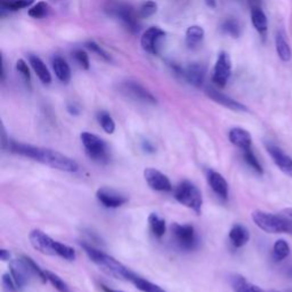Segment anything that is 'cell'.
<instances>
[{"label": "cell", "mask_w": 292, "mask_h": 292, "mask_svg": "<svg viewBox=\"0 0 292 292\" xmlns=\"http://www.w3.org/2000/svg\"><path fill=\"white\" fill-rule=\"evenodd\" d=\"M7 151L12 153L22 155V157L32 159L37 162L45 164V166H48L60 171L77 172L79 169V164L75 160L51 149L40 148V146L17 143L14 142V140H11Z\"/></svg>", "instance_id": "obj_1"}, {"label": "cell", "mask_w": 292, "mask_h": 292, "mask_svg": "<svg viewBox=\"0 0 292 292\" xmlns=\"http://www.w3.org/2000/svg\"><path fill=\"white\" fill-rule=\"evenodd\" d=\"M84 252L87 253L89 259L100 268L102 272H104L106 275L114 277L116 280H124L130 282L136 273L126 267L124 264H121L119 260H116L114 257H112L107 253L98 250L95 247L91 246L87 243H81Z\"/></svg>", "instance_id": "obj_2"}, {"label": "cell", "mask_w": 292, "mask_h": 292, "mask_svg": "<svg viewBox=\"0 0 292 292\" xmlns=\"http://www.w3.org/2000/svg\"><path fill=\"white\" fill-rule=\"evenodd\" d=\"M252 220L257 227L270 234H290L292 235V221L284 216L265 213L261 210L253 211Z\"/></svg>", "instance_id": "obj_3"}, {"label": "cell", "mask_w": 292, "mask_h": 292, "mask_svg": "<svg viewBox=\"0 0 292 292\" xmlns=\"http://www.w3.org/2000/svg\"><path fill=\"white\" fill-rule=\"evenodd\" d=\"M173 197L178 203L194 211L196 215H200L203 206L202 193L195 184L190 181H183L173 188Z\"/></svg>", "instance_id": "obj_4"}, {"label": "cell", "mask_w": 292, "mask_h": 292, "mask_svg": "<svg viewBox=\"0 0 292 292\" xmlns=\"http://www.w3.org/2000/svg\"><path fill=\"white\" fill-rule=\"evenodd\" d=\"M80 139H81L89 159L101 164H105L110 161L109 146L105 143V140L88 131H83L80 135Z\"/></svg>", "instance_id": "obj_5"}, {"label": "cell", "mask_w": 292, "mask_h": 292, "mask_svg": "<svg viewBox=\"0 0 292 292\" xmlns=\"http://www.w3.org/2000/svg\"><path fill=\"white\" fill-rule=\"evenodd\" d=\"M170 229L176 243L183 250L192 251L196 249L197 244H199V239H197L194 226L188 224L182 225L178 223H173Z\"/></svg>", "instance_id": "obj_6"}, {"label": "cell", "mask_w": 292, "mask_h": 292, "mask_svg": "<svg viewBox=\"0 0 292 292\" xmlns=\"http://www.w3.org/2000/svg\"><path fill=\"white\" fill-rule=\"evenodd\" d=\"M109 14L124 23V25L133 34H137L139 31V23L137 15L134 8L127 4H111L106 9Z\"/></svg>", "instance_id": "obj_7"}, {"label": "cell", "mask_w": 292, "mask_h": 292, "mask_svg": "<svg viewBox=\"0 0 292 292\" xmlns=\"http://www.w3.org/2000/svg\"><path fill=\"white\" fill-rule=\"evenodd\" d=\"M9 274L12 275L17 289L20 291H22L29 284L30 277L35 275L23 257L20 259H12L9 261Z\"/></svg>", "instance_id": "obj_8"}, {"label": "cell", "mask_w": 292, "mask_h": 292, "mask_svg": "<svg viewBox=\"0 0 292 292\" xmlns=\"http://www.w3.org/2000/svg\"><path fill=\"white\" fill-rule=\"evenodd\" d=\"M30 243L34 249L39 251L42 255L47 256H56L55 253V244L56 241L51 239L49 235H47L41 229H34L29 234Z\"/></svg>", "instance_id": "obj_9"}, {"label": "cell", "mask_w": 292, "mask_h": 292, "mask_svg": "<svg viewBox=\"0 0 292 292\" xmlns=\"http://www.w3.org/2000/svg\"><path fill=\"white\" fill-rule=\"evenodd\" d=\"M230 72H232V61L226 51H221L218 55L217 61H216L213 81L220 88L225 87L228 81Z\"/></svg>", "instance_id": "obj_10"}, {"label": "cell", "mask_w": 292, "mask_h": 292, "mask_svg": "<svg viewBox=\"0 0 292 292\" xmlns=\"http://www.w3.org/2000/svg\"><path fill=\"white\" fill-rule=\"evenodd\" d=\"M144 180L146 184L157 192H170L172 185L169 178L155 168H146L144 172Z\"/></svg>", "instance_id": "obj_11"}, {"label": "cell", "mask_w": 292, "mask_h": 292, "mask_svg": "<svg viewBox=\"0 0 292 292\" xmlns=\"http://www.w3.org/2000/svg\"><path fill=\"white\" fill-rule=\"evenodd\" d=\"M164 37H166V32L160 29L159 26H151L143 34L142 39H140V45H142L145 51L157 55L159 53L160 41Z\"/></svg>", "instance_id": "obj_12"}, {"label": "cell", "mask_w": 292, "mask_h": 292, "mask_svg": "<svg viewBox=\"0 0 292 292\" xmlns=\"http://www.w3.org/2000/svg\"><path fill=\"white\" fill-rule=\"evenodd\" d=\"M266 150L276 167L285 175L292 177V158L286 154L283 150L272 143H266Z\"/></svg>", "instance_id": "obj_13"}, {"label": "cell", "mask_w": 292, "mask_h": 292, "mask_svg": "<svg viewBox=\"0 0 292 292\" xmlns=\"http://www.w3.org/2000/svg\"><path fill=\"white\" fill-rule=\"evenodd\" d=\"M96 197L101 203L106 208H119L128 202V197L116 192L114 190H110L107 187L98 188L96 192Z\"/></svg>", "instance_id": "obj_14"}, {"label": "cell", "mask_w": 292, "mask_h": 292, "mask_svg": "<svg viewBox=\"0 0 292 292\" xmlns=\"http://www.w3.org/2000/svg\"><path fill=\"white\" fill-rule=\"evenodd\" d=\"M206 95L208 96L210 100H213L214 102L218 103V104L223 105L227 109L232 110V111H237V112H247L248 107L246 105H243L242 103H240L238 101L233 100L229 96L225 95V94L220 93L217 89H215L213 87H207L205 89Z\"/></svg>", "instance_id": "obj_15"}, {"label": "cell", "mask_w": 292, "mask_h": 292, "mask_svg": "<svg viewBox=\"0 0 292 292\" xmlns=\"http://www.w3.org/2000/svg\"><path fill=\"white\" fill-rule=\"evenodd\" d=\"M124 89L128 95L134 97L135 100L140 102L149 103V104H157V98L153 96V94L149 92L148 89L144 88L142 84H139L136 81H126L124 83Z\"/></svg>", "instance_id": "obj_16"}, {"label": "cell", "mask_w": 292, "mask_h": 292, "mask_svg": "<svg viewBox=\"0 0 292 292\" xmlns=\"http://www.w3.org/2000/svg\"><path fill=\"white\" fill-rule=\"evenodd\" d=\"M207 180H208V184L210 185L211 190L217 194L218 197L223 200H227L228 184L221 173L210 169L208 171V175H207Z\"/></svg>", "instance_id": "obj_17"}, {"label": "cell", "mask_w": 292, "mask_h": 292, "mask_svg": "<svg viewBox=\"0 0 292 292\" xmlns=\"http://www.w3.org/2000/svg\"><path fill=\"white\" fill-rule=\"evenodd\" d=\"M228 138H229V142L232 143L234 146H237V148H239L240 150L244 151V150L251 149V144H252L251 135L246 129L240 128V127L232 128L228 133Z\"/></svg>", "instance_id": "obj_18"}, {"label": "cell", "mask_w": 292, "mask_h": 292, "mask_svg": "<svg viewBox=\"0 0 292 292\" xmlns=\"http://www.w3.org/2000/svg\"><path fill=\"white\" fill-rule=\"evenodd\" d=\"M207 70L205 65L200 63H192L188 65L185 71L183 74L185 75V78L188 82L193 84L194 87L200 88L205 82Z\"/></svg>", "instance_id": "obj_19"}, {"label": "cell", "mask_w": 292, "mask_h": 292, "mask_svg": "<svg viewBox=\"0 0 292 292\" xmlns=\"http://www.w3.org/2000/svg\"><path fill=\"white\" fill-rule=\"evenodd\" d=\"M228 238L230 240V243L233 244L235 248H242L243 246L249 242L250 240V233H249L248 228L246 226L241 224H235L229 229Z\"/></svg>", "instance_id": "obj_20"}, {"label": "cell", "mask_w": 292, "mask_h": 292, "mask_svg": "<svg viewBox=\"0 0 292 292\" xmlns=\"http://www.w3.org/2000/svg\"><path fill=\"white\" fill-rule=\"evenodd\" d=\"M51 65H53L55 75L60 81L63 83H69L70 80H71V69H70V65L67 61L61 57V56H54L53 60H51Z\"/></svg>", "instance_id": "obj_21"}, {"label": "cell", "mask_w": 292, "mask_h": 292, "mask_svg": "<svg viewBox=\"0 0 292 292\" xmlns=\"http://www.w3.org/2000/svg\"><path fill=\"white\" fill-rule=\"evenodd\" d=\"M230 285L234 292H265L262 289L259 288L258 285L249 282L246 277L234 274L230 277Z\"/></svg>", "instance_id": "obj_22"}, {"label": "cell", "mask_w": 292, "mask_h": 292, "mask_svg": "<svg viewBox=\"0 0 292 292\" xmlns=\"http://www.w3.org/2000/svg\"><path fill=\"white\" fill-rule=\"evenodd\" d=\"M29 62L31 64L32 69L38 75V78L40 79V81L45 84H48L51 82V75L49 70L47 69L46 64L42 62L40 57H38L37 55H30L29 56Z\"/></svg>", "instance_id": "obj_23"}, {"label": "cell", "mask_w": 292, "mask_h": 292, "mask_svg": "<svg viewBox=\"0 0 292 292\" xmlns=\"http://www.w3.org/2000/svg\"><path fill=\"white\" fill-rule=\"evenodd\" d=\"M275 46L276 51L279 57L283 61V62H289L292 56V51L288 42L285 40V36L283 32H277L275 37Z\"/></svg>", "instance_id": "obj_24"}, {"label": "cell", "mask_w": 292, "mask_h": 292, "mask_svg": "<svg viewBox=\"0 0 292 292\" xmlns=\"http://www.w3.org/2000/svg\"><path fill=\"white\" fill-rule=\"evenodd\" d=\"M130 283H133L135 288H137L139 291L142 292H167L164 289H162L161 286L153 283L149 280L144 279V277L139 276L137 274H135L131 277Z\"/></svg>", "instance_id": "obj_25"}, {"label": "cell", "mask_w": 292, "mask_h": 292, "mask_svg": "<svg viewBox=\"0 0 292 292\" xmlns=\"http://www.w3.org/2000/svg\"><path fill=\"white\" fill-rule=\"evenodd\" d=\"M205 38V30L200 25H192L186 31V44L190 48H196Z\"/></svg>", "instance_id": "obj_26"}, {"label": "cell", "mask_w": 292, "mask_h": 292, "mask_svg": "<svg viewBox=\"0 0 292 292\" xmlns=\"http://www.w3.org/2000/svg\"><path fill=\"white\" fill-rule=\"evenodd\" d=\"M149 226L152 234L157 239H161L164 234H166L167 230V225L166 220L162 219L161 217H159L157 214H151L148 218Z\"/></svg>", "instance_id": "obj_27"}, {"label": "cell", "mask_w": 292, "mask_h": 292, "mask_svg": "<svg viewBox=\"0 0 292 292\" xmlns=\"http://www.w3.org/2000/svg\"><path fill=\"white\" fill-rule=\"evenodd\" d=\"M251 21L256 30L264 34L267 30V17L260 7L251 9Z\"/></svg>", "instance_id": "obj_28"}, {"label": "cell", "mask_w": 292, "mask_h": 292, "mask_svg": "<svg viewBox=\"0 0 292 292\" xmlns=\"http://www.w3.org/2000/svg\"><path fill=\"white\" fill-rule=\"evenodd\" d=\"M35 0H0L2 11H20V9L30 7Z\"/></svg>", "instance_id": "obj_29"}, {"label": "cell", "mask_w": 292, "mask_h": 292, "mask_svg": "<svg viewBox=\"0 0 292 292\" xmlns=\"http://www.w3.org/2000/svg\"><path fill=\"white\" fill-rule=\"evenodd\" d=\"M290 255V246L285 240H277L273 246V257L276 261H281Z\"/></svg>", "instance_id": "obj_30"}, {"label": "cell", "mask_w": 292, "mask_h": 292, "mask_svg": "<svg viewBox=\"0 0 292 292\" xmlns=\"http://www.w3.org/2000/svg\"><path fill=\"white\" fill-rule=\"evenodd\" d=\"M55 253L56 256L63 258L68 261H73L77 258V253H75V250L72 247L59 241H56L55 244Z\"/></svg>", "instance_id": "obj_31"}, {"label": "cell", "mask_w": 292, "mask_h": 292, "mask_svg": "<svg viewBox=\"0 0 292 292\" xmlns=\"http://www.w3.org/2000/svg\"><path fill=\"white\" fill-rule=\"evenodd\" d=\"M242 152H243L244 161L247 162L248 166L250 167L253 171L257 172L258 175H262L264 173L262 166L260 164V162H259V160L257 159L255 153H253V151L251 149H248V150L242 151Z\"/></svg>", "instance_id": "obj_32"}, {"label": "cell", "mask_w": 292, "mask_h": 292, "mask_svg": "<svg viewBox=\"0 0 292 292\" xmlns=\"http://www.w3.org/2000/svg\"><path fill=\"white\" fill-rule=\"evenodd\" d=\"M97 120L100 122L101 127L106 134H113L115 130V122L113 118L110 115V113L105 111H101L97 113Z\"/></svg>", "instance_id": "obj_33"}, {"label": "cell", "mask_w": 292, "mask_h": 292, "mask_svg": "<svg viewBox=\"0 0 292 292\" xmlns=\"http://www.w3.org/2000/svg\"><path fill=\"white\" fill-rule=\"evenodd\" d=\"M50 12L49 5L46 2H38L35 6H32L27 14L32 18H44L46 16H48V14Z\"/></svg>", "instance_id": "obj_34"}, {"label": "cell", "mask_w": 292, "mask_h": 292, "mask_svg": "<svg viewBox=\"0 0 292 292\" xmlns=\"http://www.w3.org/2000/svg\"><path fill=\"white\" fill-rule=\"evenodd\" d=\"M46 276H47V281H48L49 283L53 285L59 292H70L69 285L65 283V282L61 279L57 274H55V273L46 270Z\"/></svg>", "instance_id": "obj_35"}, {"label": "cell", "mask_w": 292, "mask_h": 292, "mask_svg": "<svg viewBox=\"0 0 292 292\" xmlns=\"http://www.w3.org/2000/svg\"><path fill=\"white\" fill-rule=\"evenodd\" d=\"M221 29H223L225 34L233 38H239L241 36V25H240V23L237 20H233V18L225 21L223 25H221Z\"/></svg>", "instance_id": "obj_36"}, {"label": "cell", "mask_w": 292, "mask_h": 292, "mask_svg": "<svg viewBox=\"0 0 292 292\" xmlns=\"http://www.w3.org/2000/svg\"><path fill=\"white\" fill-rule=\"evenodd\" d=\"M73 59L77 64L82 70H88L89 67H91V63H89V57L86 51H83L82 49H75L73 53Z\"/></svg>", "instance_id": "obj_37"}, {"label": "cell", "mask_w": 292, "mask_h": 292, "mask_svg": "<svg viewBox=\"0 0 292 292\" xmlns=\"http://www.w3.org/2000/svg\"><path fill=\"white\" fill-rule=\"evenodd\" d=\"M158 11V5L155 4L152 0H149V2H145L142 6L139 8V16L140 17H150L154 15Z\"/></svg>", "instance_id": "obj_38"}, {"label": "cell", "mask_w": 292, "mask_h": 292, "mask_svg": "<svg viewBox=\"0 0 292 292\" xmlns=\"http://www.w3.org/2000/svg\"><path fill=\"white\" fill-rule=\"evenodd\" d=\"M2 284L4 288V292H20V290L17 289V286L14 282L13 277L8 273H5L2 277Z\"/></svg>", "instance_id": "obj_39"}, {"label": "cell", "mask_w": 292, "mask_h": 292, "mask_svg": "<svg viewBox=\"0 0 292 292\" xmlns=\"http://www.w3.org/2000/svg\"><path fill=\"white\" fill-rule=\"evenodd\" d=\"M16 70H17V72L20 73L23 79L25 80V82L27 83H30L31 81V73H30V70H29V67H27V64L24 60H22L20 59L16 62Z\"/></svg>", "instance_id": "obj_40"}, {"label": "cell", "mask_w": 292, "mask_h": 292, "mask_svg": "<svg viewBox=\"0 0 292 292\" xmlns=\"http://www.w3.org/2000/svg\"><path fill=\"white\" fill-rule=\"evenodd\" d=\"M86 47H87V48L91 49L92 51H94V53H96L98 56H101V57H103L105 61H111L110 55L107 54L106 51L103 49L100 45H97L96 42L88 41L87 44H86Z\"/></svg>", "instance_id": "obj_41"}, {"label": "cell", "mask_w": 292, "mask_h": 292, "mask_svg": "<svg viewBox=\"0 0 292 292\" xmlns=\"http://www.w3.org/2000/svg\"><path fill=\"white\" fill-rule=\"evenodd\" d=\"M0 259H2L3 261H11L12 260L11 252L6 250V249H0Z\"/></svg>", "instance_id": "obj_42"}, {"label": "cell", "mask_w": 292, "mask_h": 292, "mask_svg": "<svg viewBox=\"0 0 292 292\" xmlns=\"http://www.w3.org/2000/svg\"><path fill=\"white\" fill-rule=\"evenodd\" d=\"M142 149L144 152H148V153H153L155 151L153 144L149 142V140H144V142L142 143Z\"/></svg>", "instance_id": "obj_43"}, {"label": "cell", "mask_w": 292, "mask_h": 292, "mask_svg": "<svg viewBox=\"0 0 292 292\" xmlns=\"http://www.w3.org/2000/svg\"><path fill=\"white\" fill-rule=\"evenodd\" d=\"M68 111H69L70 114H72V115H78L79 112H80V110L78 109V107L75 106V105H73V104L68 105Z\"/></svg>", "instance_id": "obj_44"}, {"label": "cell", "mask_w": 292, "mask_h": 292, "mask_svg": "<svg viewBox=\"0 0 292 292\" xmlns=\"http://www.w3.org/2000/svg\"><path fill=\"white\" fill-rule=\"evenodd\" d=\"M101 288L104 292H125V291H121V290H114L112 288H109V286L105 285V284H101Z\"/></svg>", "instance_id": "obj_45"}, {"label": "cell", "mask_w": 292, "mask_h": 292, "mask_svg": "<svg viewBox=\"0 0 292 292\" xmlns=\"http://www.w3.org/2000/svg\"><path fill=\"white\" fill-rule=\"evenodd\" d=\"M249 2H250L251 9H252V8H257V7H260L261 0H249Z\"/></svg>", "instance_id": "obj_46"}, {"label": "cell", "mask_w": 292, "mask_h": 292, "mask_svg": "<svg viewBox=\"0 0 292 292\" xmlns=\"http://www.w3.org/2000/svg\"><path fill=\"white\" fill-rule=\"evenodd\" d=\"M283 216H284V217L288 218L289 220H291V221H292V208L285 209V210L283 211Z\"/></svg>", "instance_id": "obj_47"}, {"label": "cell", "mask_w": 292, "mask_h": 292, "mask_svg": "<svg viewBox=\"0 0 292 292\" xmlns=\"http://www.w3.org/2000/svg\"><path fill=\"white\" fill-rule=\"evenodd\" d=\"M206 4L207 6L210 8H216V6H217V2H216V0H206Z\"/></svg>", "instance_id": "obj_48"}, {"label": "cell", "mask_w": 292, "mask_h": 292, "mask_svg": "<svg viewBox=\"0 0 292 292\" xmlns=\"http://www.w3.org/2000/svg\"><path fill=\"white\" fill-rule=\"evenodd\" d=\"M270 292H280V291H270Z\"/></svg>", "instance_id": "obj_49"}, {"label": "cell", "mask_w": 292, "mask_h": 292, "mask_svg": "<svg viewBox=\"0 0 292 292\" xmlns=\"http://www.w3.org/2000/svg\"><path fill=\"white\" fill-rule=\"evenodd\" d=\"M53 2H59V0H53Z\"/></svg>", "instance_id": "obj_50"}]
</instances>
